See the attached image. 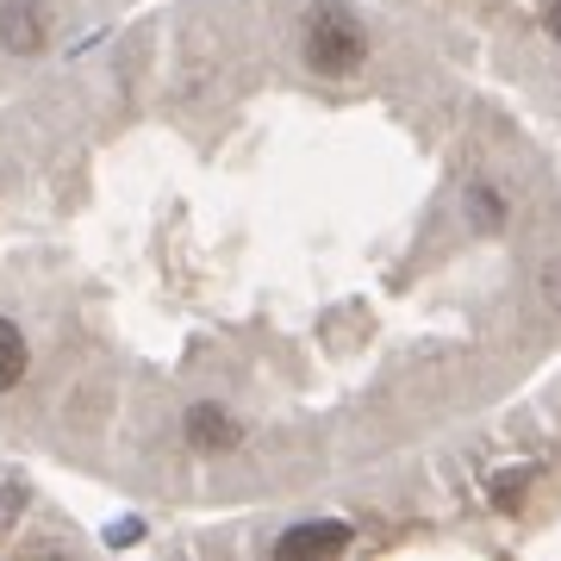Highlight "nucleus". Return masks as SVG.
<instances>
[{"label": "nucleus", "instance_id": "f03ea898", "mask_svg": "<svg viewBox=\"0 0 561 561\" xmlns=\"http://www.w3.org/2000/svg\"><path fill=\"white\" fill-rule=\"evenodd\" d=\"M350 549V524L343 518H319V524H294V530H280L275 556L280 561H306V556H337Z\"/></svg>", "mask_w": 561, "mask_h": 561}, {"label": "nucleus", "instance_id": "39448f33", "mask_svg": "<svg viewBox=\"0 0 561 561\" xmlns=\"http://www.w3.org/2000/svg\"><path fill=\"white\" fill-rule=\"evenodd\" d=\"M25 362H32V350H25L20 324H13V319H0V393L25 381Z\"/></svg>", "mask_w": 561, "mask_h": 561}, {"label": "nucleus", "instance_id": "20e7f679", "mask_svg": "<svg viewBox=\"0 0 561 561\" xmlns=\"http://www.w3.org/2000/svg\"><path fill=\"white\" fill-rule=\"evenodd\" d=\"M187 437L201 443V449H231L243 431H238V419H231L225 405H194V412H187Z\"/></svg>", "mask_w": 561, "mask_h": 561}, {"label": "nucleus", "instance_id": "7ed1b4c3", "mask_svg": "<svg viewBox=\"0 0 561 561\" xmlns=\"http://www.w3.org/2000/svg\"><path fill=\"white\" fill-rule=\"evenodd\" d=\"M0 44L13 50V57H32L44 44V7L38 0H13V7H0Z\"/></svg>", "mask_w": 561, "mask_h": 561}, {"label": "nucleus", "instance_id": "f257e3e1", "mask_svg": "<svg viewBox=\"0 0 561 561\" xmlns=\"http://www.w3.org/2000/svg\"><path fill=\"white\" fill-rule=\"evenodd\" d=\"M362 50H368V38H362V25L343 7H324L319 20H312V32H306V62L319 76H350L362 62Z\"/></svg>", "mask_w": 561, "mask_h": 561}, {"label": "nucleus", "instance_id": "423d86ee", "mask_svg": "<svg viewBox=\"0 0 561 561\" xmlns=\"http://www.w3.org/2000/svg\"><path fill=\"white\" fill-rule=\"evenodd\" d=\"M549 32H556V38H561V0H556V7H549Z\"/></svg>", "mask_w": 561, "mask_h": 561}]
</instances>
